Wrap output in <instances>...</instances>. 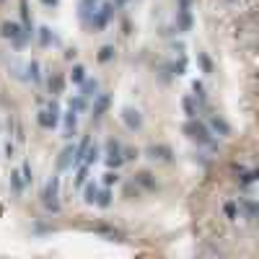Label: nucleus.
Wrapping results in <instances>:
<instances>
[{
    "label": "nucleus",
    "instance_id": "29",
    "mask_svg": "<svg viewBox=\"0 0 259 259\" xmlns=\"http://www.w3.org/2000/svg\"><path fill=\"white\" fill-rule=\"evenodd\" d=\"M24 182H26V184L31 182V166H29V163H24Z\"/></svg>",
    "mask_w": 259,
    "mask_h": 259
},
{
    "label": "nucleus",
    "instance_id": "32",
    "mask_svg": "<svg viewBox=\"0 0 259 259\" xmlns=\"http://www.w3.org/2000/svg\"><path fill=\"white\" fill-rule=\"evenodd\" d=\"M117 3H127V0H117Z\"/></svg>",
    "mask_w": 259,
    "mask_h": 259
},
{
    "label": "nucleus",
    "instance_id": "11",
    "mask_svg": "<svg viewBox=\"0 0 259 259\" xmlns=\"http://www.w3.org/2000/svg\"><path fill=\"white\" fill-rule=\"evenodd\" d=\"M210 130H212V133H221L223 138H226V135H231L228 122H226V119H221V117H212V119H210Z\"/></svg>",
    "mask_w": 259,
    "mask_h": 259
},
{
    "label": "nucleus",
    "instance_id": "1",
    "mask_svg": "<svg viewBox=\"0 0 259 259\" xmlns=\"http://www.w3.org/2000/svg\"><path fill=\"white\" fill-rule=\"evenodd\" d=\"M182 133L192 140V143H197V145H210L212 143V133H210V127L205 124V122H200V119H189V122H184V127H182Z\"/></svg>",
    "mask_w": 259,
    "mask_h": 259
},
{
    "label": "nucleus",
    "instance_id": "9",
    "mask_svg": "<svg viewBox=\"0 0 259 259\" xmlns=\"http://www.w3.org/2000/svg\"><path fill=\"white\" fill-rule=\"evenodd\" d=\"M104 3V0H80V18H83V24H89V21H91V16L99 11V6Z\"/></svg>",
    "mask_w": 259,
    "mask_h": 259
},
{
    "label": "nucleus",
    "instance_id": "3",
    "mask_svg": "<svg viewBox=\"0 0 259 259\" xmlns=\"http://www.w3.org/2000/svg\"><path fill=\"white\" fill-rule=\"evenodd\" d=\"M0 36L13 41L16 47H24L26 39H29V31H26V26H18L16 21H3V26H0Z\"/></svg>",
    "mask_w": 259,
    "mask_h": 259
},
{
    "label": "nucleus",
    "instance_id": "13",
    "mask_svg": "<svg viewBox=\"0 0 259 259\" xmlns=\"http://www.w3.org/2000/svg\"><path fill=\"white\" fill-rule=\"evenodd\" d=\"M106 106H109V96H99L96 104H94V117H101Z\"/></svg>",
    "mask_w": 259,
    "mask_h": 259
},
{
    "label": "nucleus",
    "instance_id": "14",
    "mask_svg": "<svg viewBox=\"0 0 259 259\" xmlns=\"http://www.w3.org/2000/svg\"><path fill=\"white\" fill-rule=\"evenodd\" d=\"M70 80H73L75 85H80V83L85 80V68H83V65H75V68H73V73H70Z\"/></svg>",
    "mask_w": 259,
    "mask_h": 259
},
{
    "label": "nucleus",
    "instance_id": "12",
    "mask_svg": "<svg viewBox=\"0 0 259 259\" xmlns=\"http://www.w3.org/2000/svg\"><path fill=\"white\" fill-rule=\"evenodd\" d=\"M99 192H101V189H99L94 182H91V184H85V189H83V194H85V197H83V200H85V205H96Z\"/></svg>",
    "mask_w": 259,
    "mask_h": 259
},
{
    "label": "nucleus",
    "instance_id": "5",
    "mask_svg": "<svg viewBox=\"0 0 259 259\" xmlns=\"http://www.w3.org/2000/svg\"><path fill=\"white\" fill-rule=\"evenodd\" d=\"M36 122H39V127H45V130H55L57 122H60V106H57L55 101H50V104H47V109H41V112H39Z\"/></svg>",
    "mask_w": 259,
    "mask_h": 259
},
{
    "label": "nucleus",
    "instance_id": "22",
    "mask_svg": "<svg viewBox=\"0 0 259 259\" xmlns=\"http://www.w3.org/2000/svg\"><path fill=\"white\" fill-rule=\"evenodd\" d=\"M26 70H29L31 80H34V83H39V62H29V65H26Z\"/></svg>",
    "mask_w": 259,
    "mask_h": 259
},
{
    "label": "nucleus",
    "instance_id": "10",
    "mask_svg": "<svg viewBox=\"0 0 259 259\" xmlns=\"http://www.w3.org/2000/svg\"><path fill=\"white\" fill-rule=\"evenodd\" d=\"M145 153L150 156V158H158V161H171V156H174V153H171V148L168 145H150L148 150H145Z\"/></svg>",
    "mask_w": 259,
    "mask_h": 259
},
{
    "label": "nucleus",
    "instance_id": "17",
    "mask_svg": "<svg viewBox=\"0 0 259 259\" xmlns=\"http://www.w3.org/2000/svg\"><path fill=\"white\" fill-rule=\"evenodd\" d=\"M96 205H99V207H109V205H112V192H109V189H101Z\"/></svg>",
    "mask_w": 259,
    "mask_h": 259
},
{
    "label": "nucleus",
    "instance_id": "26",
    "mask_svg": "<svg viewBox=\"0 0 259 259\" xmlns=\"http://www.w3.org/2000/svg\"><path fill=\"white\" fill-rule=\"evenodd\" d=\"M223 210H226V215H228V218H236V212H239V210H236V205H233V202H228V205H226Z\"/></svg>",
    "mask_w": 259,
    "mask_h": 259
},
{
    "label": "nucleus",
    "instance_id": "21",
    "mask_svg": "<svg viewBox=\"0 0 259 259\" xmlns=\"http://www.w3.org/2000/svg\"><path fill=\"white\" fill-rule=\"evenodd\" d=\"M117 182H119L117 168H114V171H106V174H104V184H106V187H112V184H117Z\"/></svg>",
    "mask_w": 259,
    "mask_h": 259
},
{
    "label": "nucleus",
    "instance_id": "28",
    "mask_svg": "<svg viewBox=\"0 0 259 259\" xmlns=\"http://www.w3.org/2000/svg\"><path fill=\"white\" fill-rule=\"evenodd\" d=\"M184 112L189 117H194V106H192V99H184Z\"/></svg>",
    "mask_w": 259,
    "mask_h": 259
},
{
    "label": "nucleus",
    "instance_id": "7",
    "mask_svg": "<svg viewBox=\"0 0 259 259\" xmlns=\"http://www.w3.org/2000/svg\"><path fill=\"white\" fill-rule=\"evenodd\" d=\"M124 163V150L117 140H109L106 143V166L109 168H119Z\"/></svg>",
    "mask_w": 259,
    "mask_h": 259
},
{
    "label": "nucleus",
    "instance_id": "19",
    "mask_svg": "<svg viewBox=\"0 0 259 259\" xmlns=\"http://www.w3.org/2000/svg\"><path fill=\"white\" fill-rule=\"evenodd\" d=\"M70 109H73V112H83V109H85V96H83V94L75 96V99H70Z\"/></svg>",
    "mask_w": 259,
    "mask_h": 259
},
{
    "label": "nucleus",
    "instance_id": "30",
    "mask_svg": "<svg viewBox=\"0 0 259 259\" xmlns=\"http://www.w3.org/2000/svg\"><path fill=\"white\" fill-rule=\"evenodd\" d=\"M148 177H150V174H140L138 179H140V182H143L145 187H153V179H148Z\"/></svg>",
    "mask_w": 259,
    "mask_h": 259
},
{
    "label": "nucleus",
    "instance_id": "24",
    "mask_svg": "<svg viewBox=\"0 0 259 259\" xmlns=\"http://www.w3.org/2000/svg\"><path fill=\"white\" fill-rule=\"evenodd\" d=\"M39 39H41V45H50V41H52V34H50L47 26H41V29H39Z\"/></svg>",
    "mask_w": 259,
    "mask_h": 259
},
{
    "label": "nucleus",
    "instance_id": "4",
    "mask_svg": "<svg viewBox=\"0 0 259 259\" xmlns=\"http://www.w3.org/2000/svg\"><path fill=\"white\" fill-rule=\"evenodd\" d=\"M112 16H114V3H109V0H104V3L99 6V11L91 16L89 26H91L94 31H101V29H106V24L112 21Z\"/></svg>",
    "mask_w": 259,
    "mask_h": 259
},
{
    "label": "nucleus",
    "instance_id": "20",
    "mask_svg": "<svg viewBox=\"0 0 259 259\" xmlns=\"http://www.w3.org/2000/svg\"><path fill=\"white\" fill-rule=\"evenodd\" d=\"M24 179H21V174H18V171H13V174H11V187H13V192H21V189H24Z\"/></svg>",
    "mask_w": 259,
    "mask_h": 259
},
{
    "label": "nucleus",
    "instance_id": "31",
    "mask_svg": "<svg viewBox=\"0 0 259 259\" xmlns=\"http://www.w3.org/2000/svg\"><path fill=\"white\" fill-rule=\"evenodd\" d=\"M41 3H45V6H50V8H52V6H57V3H60V0H41Z\"/></svg>",
    "mask_w": 259,
    "mask_h": 259
},
{
    "label": "nucleus",
    "instance_id": "6",
    "mask_svg": "<svg viewBox=\"0 0 259 259\" xmlns=\"http://www.w3.org/2000/svg\"><path fill=\"white\" fill-rule=\"evenodd\" d=\"M122 122L127 130H133V133H138V130H143V114L135 109V106H122Z\"/></svg>",
    "mask_w": 259,
    "mask_h": 259
},
{
    "label": "nucleus",
    "instance_id": "2",
    "mask_svg": "<svg viewBox=\"0 0 259 259\" xmlns=\"http://www.w3.org/2000/svg\"><path fill=\"white\" fill-rule=\"evenodd\" d=\"M41 205H45V210H50V212L60 210V177H52L45 184V189H41Z\"/></svg>",
    "mask_w": 259,
    "mask_h": 259
},
{
    "label": "nucleus",
    "instance_id": "18",
    "mask_svg": "<svg viewBox=\"0 0 259 259\" xmlns=\"http://www.w3.org/2000/svg\"><path fill=\"white\" fill-rule=\"evenodd\" d=\"M114 52H117V50H114L112 45H104V47L99 50V60H101V62H109V60L114 57Z\"/></svg>",
    "mask_w": 259,
    "mask_h": 259
},
{
    "label": "nucleus",
    "instance_id": "8",
    "mask_svg": "<svg viewBox=\"0 0 259 259\" xmlns=\"http://www.w3.org/2000/svg\"><path fill=\"white\" fill-rule=\"evenodd\" d=\"M75 153H78V145H65L62 153H60V158H57V168H60V171L73 168V166H75Z\"/></svg>",
    "mask_w": 259,
    "mask_h": 259
},
{
    "label": "nucleus",
    "instance_id": "23",
    "mask_svg": "<svg viewBox=\"0 0 259 259\" xmlns=\"http://www.w3.org/2000/svg\"><path fill=\"white\" fill-rule=\"evenodd\" d=\"M244 210H246V215H249V218L259 215V205H256V202H244Z\"/></svg>",
    "mask_w": 259,
    "mask_h": 259
},
{
    "label": "nucleus",
    "instance_id": "15",
    "mask_svg": "<svg viewBox=\"0 0 259 259\" xmlns=\"http://www.w3.org/2000/svg\"><path fill=\"white\" fill-rule=\"evenodd\" d=\"M75 114H78V112H73V109H70V112H68V117H65V135H68V138L73 135V130H75Z\"/></svg>",
    "mask_w": 259,
    "mask_h": 259
},
{
    "label": "nucleus",
    "instance_id": "33",
    "mask_svg": "<svg viewBox=\"0 0 259 259\" xmlns=\"http://www.w3.org/2000/svg\"><path fill=\"white\" fill-rule=\"evenodd\" d=\"M0 3H3V0H0Z\"/></svg>",
    "mask_w": 259,
    "mask_h": 259
},
{
    "label": "nucleus",
    "instance_id": "25",
    "mask_svg": "<svg viewBox=\"0 0 259 259\" xmlns=\"http://www.w3.org/2000/svg\"><path fill=\"white\" fill-rule=\"evenodd\" d=\"M50 89H52L55 94H60V89H62V78H55V80H50Z\"/></svg>",
    "mask_w": 259,
    "mask_h": 259
},
{
    "label": "nucleus",
    "instance_id": "27",
    "mask_svg": "<svg viewBox=\"0 0 259 259\" xmlns=\"http://www.w3.org/2000/svg\"><path fill=\"white\" fill-rule=\"evenodd\" d=\"M256 179H259V168H256V171H251V174H246L241 182H244V184H249V182H256Z\"/></svg>",
    "mask_w": 259,
    "mask_h": 259
},
{
    "label": "nucleus",
    "instance_id": "16",
    "mask_svg": "<svg viewBox=\"0 0 259 259\" xmlns=\"http://www.w3.org/2000/svg\"><path fill=\"white\" fill-rule=\"evenodd\" d=\"M80 85H83V96H85V99H89V96H96V89H99L96 80H83Z\"/></svg>",
    "mask_w": 259,
    "mask_h": 259
}]
</instances>
